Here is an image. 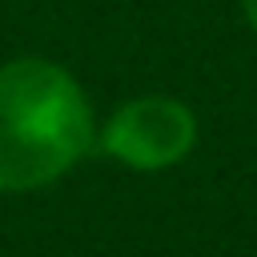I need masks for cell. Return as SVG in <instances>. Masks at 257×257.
Wrapping results in <instances>:
<instances>
[{"mask_svg":"<svg viewBox=\"0 0 257 257\" xmlns=\"http://www.w3.org/2000/svg\"><path fill=\"white\" fill-rule=\"evenodd\" d=\"M92 149V108L52 60L0 64V193L40 189Z\"/></svg>","mask_w":257,"mask_h":257,"instance_id":"1","label":"cell"},{"mask_svg":"<svg viewBox=\"0 0 257 257\" xmlns=\"http://www.w3.org/2000/svg\"><path fill=\"white\" fill-rule=\"evenodd\" d=\"M241 8H245V20L257 28V0H241Z\"/></svg>","mask_w":257,"mask_h":257,"instance_id":"3","label":"cell"},{"mask_svg":"<svg viewBox=\"0 0 257 257\" xmlns=\"http://www.w3.org/2000/svg\"><path fill=\"white\" fill-rule=\"evenodd\" d=\"M197 141V116L173 96H137L112 112L100 149L128 169H169Z\"/></svg>","mask_w":257,"mask_h":257,"instance_id":"2","label":"cell"}]
</instances>
